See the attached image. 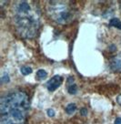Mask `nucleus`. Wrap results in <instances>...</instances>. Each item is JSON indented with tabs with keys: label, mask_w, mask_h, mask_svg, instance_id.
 <instances>
[{
	"label": "nucleus",
	"mask_w": 121,
	"mask_h": 124,
	"mask_svg": "<svg viewBox=\"0 0 121 124\" xmlns=\"http://www.w3.org/2000/svg\"><path fill=\"white\" fill-rule=\"evenodd\" d=\"M30 109L28 93L15 90L0 100V124H26Z\"/></svg>",
	"instance_id": "1"
},
{
	"label": "nucleus",
	"mask_w": 121,
	"mask_h": 124,
	"mask_svg": "<svg viewBox=\"0 0 121 124\" xmlns=\"http://www.w3.org/2000/svg\"><path fill=\"white\" fill-rule=\"evenodd\" d=\"M13 19L21 38L31 39L36 37L40 27V11L36 2H15L13 5Z\"/></svg>",
	"instance_id": "2"
},
{
	"label": "nucleus",
	"mask_w": 121,
	"mask_h": 124,
	"mask_svg": "<svg viewBox=\"0 0 121 124\" xmlns=\"http://www.w3.org/2000/svg\"><path fill=\"white\" fill-rule=\"evenodd\" d=\"M47 15L54 22L59 25H66L73 22L78 10L69 1H49L47 6Z\"/></svg>",
	"instance_id": "3"
},
{
	"label": "nucleus",
	"mask_w": 121,
	"mask_h": 124,
	"mask_svg": "<svg viewBox=\"0 0 121 124\" xmlns=\"http://www.w3.org/2000/svg\"><path fill=\"white\" fill-rule=\"evenodd\" d=\"M62 82H63V78L61 76H59V75H55L47 83V88L49 91H55L58 87L61 86Z\"/></svg>",
	"instance_id": "4"
},
{
	"label": "nucleus",
	"mask_w": 121,
	"mask_h": 124,
	"mask_svg": "<svg viewBox=\"0 0 121 124\" xmlns=\"http://www.w3.org/2000/svg\"><path fill=\"white\" fill-rule=\"evenodd\" d=\"M109 67L114 72H121V53H118L110 59Z\"/></svg>",
	"instance_id": "5"
},
{
	"label": "nucleus",
	"mask_w": 121,
	"mask_h": 124,
	"mask_svg": "<svg viewBox=\"0 0 121 124\" xmlns=\"http://www.w3.org/2000/svg\"><path fill=\"white\" fill-rule=\"evenodd\" d=\"M109 26L110 27H114L117 28V29H121V21L117 17H114L109 21Z\"/></svg>",
	"instance_id": "6"
},
{
	"label": "nucleus",
	"mask_w": 121,
	"mask_h": 124,
	"mask_svg": "<svg viewBox=\"0 0 121 124\" xmlns=\"http://www.w3.org/2000/svg\"><path fill=\"white\" fill-rule=\"evenodd\" d=\"M76 110H77V105L75 104V103H70V104H68L66 106V112L67 113V114L71 115V114H73Z\"/></svg>",
	"instance_id": "7"
},
{
	"label": "nucleus",
	"mask_w": 121,
	"mask_h": 124,
	"mask_svg": "<svg viewBox=\"0 0 121 124\" xmlns=\"http://www.w3.org/2000/svg\"><path fill=\"white\" fill-rule=\"evenodd\" d=\"M47 77V73L46 70H37V72H36V78H38L39 80L44 79V78H46Z\"/></svg>",
	"instance_id": "8"
},
{
	"label": "nucleus",
	"mask_w": 121,
	"mask_h": 124,
	"mask_svg": "<svg viewBox=\"0 0 121 124\" xmlns=\"http://www.w3.org/2000/svg\"><path fill=\"white\" fill-rule=\"evenodd\" d=\"M67 91L71 95H75L76 93L78 92V86L76 85L75 83L72 84V85H68V87H67Z\"/></svg>",
	"instance_id": "9"
},
{
	"label": "nucleus",
	"mask_w": 121,
	"mask_h": 124,
	"mask_svg": "<svg viewBox=\"0 0 121 124\" xmlns=\"http://www.w3.org/2000/svg\"><path fill=\"white\" fill-rule=\"evenodd\" d=\"M20 71H21V73L23 74V75L27 76V75H29V74H31L32 71H33V70H32L30 67L24 66V67H22V68L20 69Z\"/></svg>",
	"instance_id": "10"
},
{
	"label": "nucleus",
	"mask_w": 121,
	"mask_h": 124,
	"mask_svg": "<svg viewBox=\"0 0 121 124\" xmlns=\"http://www.w3.org/2000/svg\"><path fill=\"white\" fill-rule=\"evenodd\" d=\"M10 78H9V76H8L7 73H4L1 77V83H7L9 82Z\"/></svg>",
	"instance_id": "11"
},
{
	"label": "nucleus",
	"mask_w": 121,
	"mask_h": 124,
	"mask_svg": "<svg viewBox=\"0 0 121 124\" xmlns=\"http://www.w3.org/2000/svg\"><path fill=\"white\" fill-rule=\"evenodd\" d=\"M47 113V115H48V117H54L56 115L55 110H54V109H52V108H48Z\"/></svg>",
	"instance_id": "12"
},
{
	"label": "nucleus",
	"mask_w": 121,
	"mask_h": 124,
	"mask_svg": "<svg viewBox=\"0 0 121 124\" xmlns=\"http://www.w3.org/2000/svg\"><path fill=\"white\" fill-rule=\"evenodd\" d=\"M80 114L82 115V116H86V114H87V109L86 108H83L80 109Z\"/></svg>",
	"instance_id": "13"
},
{
	"label": "nucleus",
	"mask_w": 121,
	"mask_h": 124,
	"mask_svg": "<svg viewBox=\"0 0 121 124\" xmlns=\"http://www.w3.org/2000/svg\"><path fill=\"white\" fill-rule=\"evenodd\" d=\"M115 124H121V118H117L115 120Z\"/></svg>",
	"instance_id": "14"
},
{
	"label": "nucleus",
	"mask_w": 121,
	"mask_h": 124,
	"mask_svg": "<svg viewBox=\"0 0 121 124\" xmlns=\"http://www.w3.org/2000/svg\"><path fill=\"white\" fill-rule=\"evenodd\" d=\"M117 102L118 103L119 105H121V95H119V96H117Z\"/></svg>",
	"instance_id": "15"
}]
</instances>
